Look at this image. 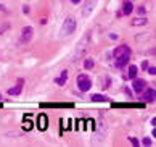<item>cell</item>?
Listing matches in <instances>:
<instances>
[{
  "instance_id": "1",
  "label": "cell",
  "mask_w": 156,
  "mask_h": 147,
  "mask_svg": "<svg viewBox=\"0 0 156 147\" xmlns=\"http://www.w3.org/2000/svg\"><path fill=\"white\" fill-rule=\"evenodd\" d=\"M113 55H114V60H116V66L122 68V66L127 65L129 58H130V49H129L127 46H121L114 50Z\"/></svg>"
},
{
  "instance_id": "2",
  "label": "cell",
  "mask_w": 156,
  "mask_h": 147,
  "mask_svg": "<svg viewBox=\"0 0 156 147\" xmlns=\"http://www.w3.org/2000/svg\"><path fill=\"white\" fill-rule=\"evenodd\" d=\"M76 31V20L74 18H66L64 23H63V28H61V36L66 37V36H71L73 32Z\"/></svg>"
},
{
  "instance_id": "3",
  "label": "cell",
  "mask_w": 156,
  "mask_h": 147,
  "mask_svg": "<svg viewBox=\"0 0 156 147\" xmlns=\"http://www.w3.org/2000/svg\"><path fill=\"white\" fill-rule=\"evenodd\" d=\"M77 88H79L82 92H87L92 88V81L89 79L87 74H79V76H77Z\"/></svg>"
},
{
  "instance_id": "4",
  "label": "cell",
  "mask_w": 156,
  "mask_h": 147,
  "mask_svg": "<svg viewBox=\"0 0 156 147\" xmlns=\"http://www.w3.org/2000/svg\"><path fill=\"white\" fill-rule=\"evenodd\" d=\"M97 2H98V0H85V4H84V7H82V16L87 18L89 15L92 13V11H94Z\"/></svg>"
},
{
  "instance_id": "5",
  "label": "cell",
  "mask_w": 156,
  "mask_h": 147,
  "mask_svg": "<svg viewBox=\"0 0 156 147\" xmlns=\"http://www.w3.org/2000/svg\"><path fill=\"white\" fill-rule=\"evenodd\" d=\"M145 86H146V83L143 79H135V78H134V84H132L134 92H137V94L143 92V91H145Z\"/></svg>"
},
{
  "instance_id": "6",
  "label": "cell",
  "mask_w": 156,
  "mask_h": 147,
  "mask_svg": "<svg viewBox=\"0 0 156 147\" xmlns=\"http://www.w3.org/2000/svg\"><path fill=\"white\" fill-rule=\"evenodd\" d=\"M32 34H34L32 28H31V26H26V28L23 29V32H21V37H23V41H24V42H28V41H31V39H32Z\"/></svg>"
},
{
  "instance_id": "7",
  "label": "cell",
  "mask_w": 156,
  "mask_h": 147,
  "mask_svg": "<svg viewBox=\"0 0 156 147\" xmlns=\"http://www.w3.org/2000/svg\"><path fill=\"white\" fill-rule=\"evenodd\" d=\"M155 99H156V91L155 89H148V91L143 94V100L145 102H155Z\"/></svg>"
},
{
  "instance_id": "8",
  "label": "cell",
  "mask_w": 156,
  "mask_h": 147,
  "mask_svg": "<svg viewBox=\"0 0 156 147\" xmlns=\"http://www.w3.org/2000/svg\"><path fill=\"white\" fill-rule=\"evenodd\" d=\"M21 89H23V81L19 79L16 86H15V88H11L10 91H8V94H10V95H18V94L21 92Z\"/></svg>"
},
{
  "instance_id": "9",
  "label": "cell",
  "mask_w": 156,
  "mask_h": 147,
  "mask_svg": "<svg viewBox=\"0 0 156 147\" xmlns=\"http://www.w3.org/2000/svg\"><path fill=\"white\" fill-rule=\"evenodd\" d=\"M85 42H87V37H85V39H84V41L79 44V47H77V53H74V58H79V57L82 55V52L85 50V49H84V46H85Z\"/></svg>"
},
{
  "instance_id": "10",
  "label": "cell",
  "mask_w": 156,
  "mask_h": 147,
  "mask_svg": "<svg viewBox=\"0 0 156 147\" xmlns=\"http://www.w3.org/2000/svg\"><path fill=\"white\" fill-rule=\"evenodd\" d=\"M137 73H139V68H137L135 65H130V66H129V74L127 76L130 78V79H134V78L137 76Z\"/></svg>"
},
{
  "instance_id": "11",
  "label": "cell",
  "mask_w": 156,
  "mask_h": 147,
  "mask_svg": "<svg viewBox=\"0 0 156 147\" xmlns=\"http://www.w3.org/2000/svg\"><path fill=\"white\" fill-rule=\"evenodd\" d=\"M39 128H40L42 131L47 130V116L45 115H40V116H39Z\"/></svg>"
},
{
  "instance_id": "12",
  "label": "cell",
  "mask_w": 156,
  "mask_h": 147,
  "mask_svg": "<svg viewBox=\"0 0 156 147\" xmlns=\"http://www.w3.org/2000/svg\"><path fill=\"white\" fill-rule=\"evenodd\" d=\"M66 81H68V73H66V71H63L61 76L56 78V84H58V86H63V84H66Z\"/></svg>"
},
{
  "instance_id": "13",
  "label": "cell",
  "mask_w": 156,
  "mask_h": 147,
  "mask_svg": "<svg viewBox=\"0 0 156 147\" xmlns=\"http://www.w3.org/2000/svg\"><path fill=\"white\" fill-rule=\"evenodd\" d=\"M132 11H134L132 4H130V2H125V4H124V8H122V13H124V15H130Z\"/></svg>"
},
{
  "instance_id": "14",
  "label": "cell",
  "mask_w": 156,
  "mask_h": 147,
  "mask_svg": "<svg viewBox=\"0 0 156 147\" xmlns=\"http://www.w3.org/2000/svg\"><path fill=\"white\" fill-rule=\"evenodd\" d=\"M92 100H94V102H106L108 99L105 97V95H100V94H94V95H92Z\"/></svg>"
},
{
  "instance_id": "15",
  "label": "cell",
  "mask_w": 156,
  "mask_h": 147,
  "mask_svg": "<svg viewBox=\"0 0 156 147\" xmlns=\"http://www.w3.org/2000/svg\"><path fill=\"white\" fill-rule=\"evenodd\" d=\"M132 24H135V26H143V24H146V20L145 18H139V20H135Z\"/></svg>"
},
{
  "instance_id": "16",
  "label": "cell",
  "mask_w": 156,
  "mask_h": 147,
  "mask_svg": "<svg viewBox=\"0 0 156 147\" xmlns=\"http://www.w3.org/2000/svg\"><path fill=\"white\" fill-rule=\"evenodd\" d=\"M84 66H85V68H92V66H94V60H90V58H89V60H85V63H84Z\"/></svg>"
},
{
  "instance_id": "17",
  "label": "cell",
  "mask_w": 156,
  "mask_h": 147,
  "mask_svg": "<svg viewBox=\"0 0 156 147\" xmlns=\"http://www.w3.org/2000/svg\"><path fill=\"white\" fill-rule=\"evenodd\" d=\"M8 28H10V24H8V23H5V24H3V26H2V28H0V34H3V32H5V31H7V29H8Z\"/></svg>"
},
{
  "instance_id": "18",
  "label": "cell",
  "mask_w": 156,
  "mask_h": 147,
  "mask_svg": "<svg viewBox=\"0 0 156 147\" xmlns=\"http://www.w3.org/2000/svg\"><path fill=\"white\" fill-rule=\"evenodd\" d=\"M143 144H145V146H150V144H151V139H150V137H145V139H143Z\"/></svg>"
},
{
  "instance_id": "19",
  "label": "cell",
  "mask_w": 156,
  "mask_h": 147,
  "mask_svg": "<svg viewBox=\"0 0 156 147\" xmlns=\"http://www.w3.org/2000/svg\"><path fill=\"white\" fill-rule=\"evenodd\" d=\"M148 73H150V74H155V73H156V68H155V66L148 68Z\"/></svg>"
},
{
  "instance_id": "20",
  "label": "cell",
  "mask_w": 156,
  "mask_h": 147,
  "mask_svg": "<svg viewBox=\"0 0 156 147\" xmlns=\"http://www.w3.org/2000/svg\"><path fill=\"white\" fill-rule=\"evenodd\" d=\"M130 142L134 144V146H139V141H137L135 137H130Z\"/></svg>"
},
{
  "instance_id": "21",
  "label": "cell",
  "mask_w": 156,
  "mask_h": 147,
  "mask_svg": "<svg viewBox=\"0 0 156 147\" xmlns=\"http://www.w3.org/2000/svg\"><path fill=\"white\" fill-rule=\"evenodd\" d=\"M24 128H26V130H31V128H32V125H31L29 121H26V123H24Z\"/></svg>"
},
{
  "instance_id": "22",
  "label": "cell",
  "mask_w": 156,
  "mask_h": 147,
  "mask_svg": "<svg viewBox=\"0 0 156 147\" xmlns=\"http://www.w3.org/2000/svg\"><path fill=\"white\" fill-rule=\"evenodd\" d=\"M110 39L111 41H116V39H118V34H110Z\"/></svg>"
},
{
  "instance_id": "23",
  "label": "cell",
  "mask_w": 156,
  "mask_h": 147,
  "mask_svg": "<svg viewBox=\"0 0 156 147\" xmlns=\"http://www.w3.org/2000/svg\"><path fill=\"white\" fill-rule=\"evenodd\" d=\"M145 13V8H139V15H143Z\"/></svg>"
},
{
  "instance_id": "24",
  "label": "cell",
  "mask_w": 156,
  "mask_h": 147,
  "mask_svg": "<svg viewBox=\"0 0 156 147\" xmlns=\"http://www.w3.org/2000/svg\"><path fill=\"white\" fill-rule=\"evenodd\" d=\"M71 2H73V4H74V5H76V4H79L80 0H71Z\"/></svg>"
},
{
  "instance_id": "25",
  "label": "cell",
  "mask_w": 156,
  "mask_h": 147,
  "mask_svg": "<svg viewBox=\"0 0 156 147\" xmlns=\"http://www.w3.org/2000/svg\"><path fill=\"white\" fill-rule=\"evenodd\" d=\"M0 10H5V7H3V5H0Z\"/></svg>"
},
{
  "instance_id": "26",
  "label": "cell",
  "mask_w": 156,
  "mask_h": 147,
  "mask_svg": "<svg viewBox=\"0 0 156 147\" xmlns=\"http://www.w3.org/2000/svg\"><path fill=\"white\" fill-rule=\"evenodd\" d=\"M0 100H2V95H0Z\"/></svg>"
}]
</instances>
